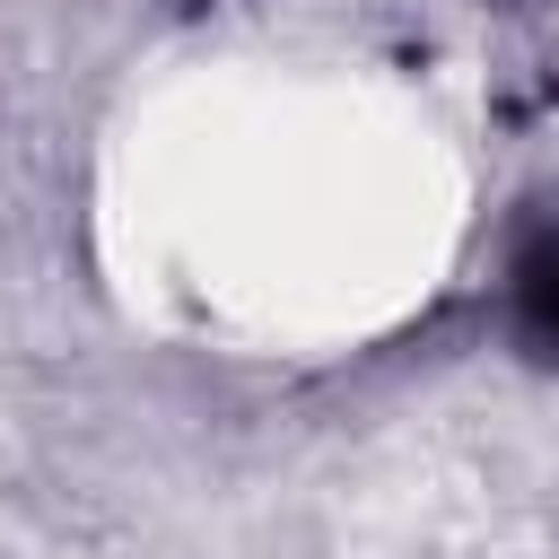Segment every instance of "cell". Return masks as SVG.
Here are the masks:
<instances>
[{
    "label": "cell",
    "mask_w": 559,
    "mask_h": 559,
    "mask_svg": "<svg viewBox=\"0 0 559 559\" xmlns=\"http://www.w3.org/2000/svg\"><path fill=\"white\" fill-rule=\"evenodd\" d=\"M515 323L542 358H559V236H542L524 262H515Z\"/></svg>",
    "instance_id": "6da1fadb"
}]
</instances>
